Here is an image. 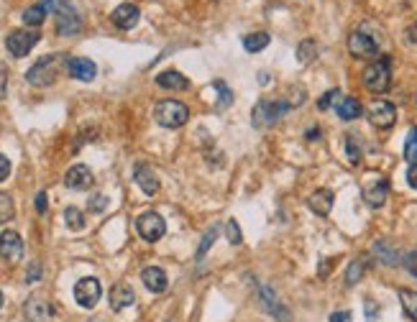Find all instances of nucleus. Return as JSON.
<instances>
[{
	"mask_svg": "<svg viewBox=\"0 0 417 322\" xmlns=\"http://www.w3.org/2000/svg\"><path fill=\"white\" fill-rule=\"evenodd\" d=\"M290 103L284 98H277V100H259L251 110V120H254L256 128H272L274 123H279L281 118L287 116L290 110Z\"/></svg>",
	"mask_w": 417,
	"mask_h": 322,
	"instance_id": "1",
	"label": "nucleus"
},
{
	"mask_svg": "<svg viewBox=\"0 0 417 322\" xmlns=\"http://www.w3.org/2000/svg\"><path fill=\"white\" fill-rule=\"evenodd\" d=\"M59 72H62V56H59V54H54V56H41V59L26 72V80L28 85H34V87H49V85L56 82Z\"/></svg>",
	"mask_w": 417,
	"mask_h": 322,
	"instance_id": "2",
	"label": "nucleus"
},
{
	"mask_svg": "<svg viewBox=\"0 0 417 322\" xmlns=\"http://www.w3.org/2000/svg\"><path fill=\"white\" fill-rule=\"evenodd\" d=\"M392 85V62L389 56H379V59H374L366 69H363V87L369 89V92H387Z\"/></svg>",
	"mask_w": 417,
	"mask_h": 322,
	"instance_id": "3",
	"label": "nucleus"
},
{
	"mask_svg": "<svg viewBox=\"0 0 417 322\" xmlns=\"http://www.w3.org/2000/svg\"><path fill=\"white\" fill-rule=\"evenodd\" d=\"M154 118L162 128H182L190 120V110L180 100H162L154 107Z\"/></svg>",
	"mask_w": 417,
	"mask_h": 322,
	"instance_id": "4",
	"label": "nucleus"
},
{
	"mask_svg": "<svg viewBox=\"0 0 417 322\" xmlns=\"http://www.w3.org/2000/svg\"><path fill=\"white\" fill-rule=\"evenodd\" d=\"M54 18H56V34L59 36H72L82 28L80 13L74 10V6L70 0H56Z\"/></svg>",
	"mask_w": 417,
	"mask_h": 322,
	"instance_id": "5",
	"label": "nucleus"
},
{
	"mask_svg": "<svg viewBox=\"0 0 417 322\" xmlns=\"http://www.w3.org/2000/svg\"><path fill=\"white\" fill-rule=\"evenodd\" d=\"M39 39H41V36H39L36 31H31V28H19V31H10L8 34V39H6V49H8L10 56L21 59V56H26V54L39 44Z\"/></svg>",
	"mask_w": 417,
	"mask_h": 322,
	"instance_id": "6",
	"label": "nucleus"
},
{
	"mask_svg": "<svg viewBox=\"0 0 417 322\" xmlns=\"http://www.w3.org/2000/svg\"><path fill=\"white\" fill-rule=\"evenodd\" d=\"M348 52L356 59H374L379 54V41L361 28V31H354V34L348 36Z\"/></svg>",
	"mask_w": 417,
	"mask_h": 322,
	"instance_id": "7",
	"label": "nucleus"
},
{
	"mask_svg": "<svg viewBox=\"0 0 417 322\" xmlns=\"http://www.w3.org/2000/svg\"><path fill=\"white\" fill-rule=\"evenodd\" d=\"M136 230H138V235H141L144 241L156 243L159 238H164V233H167V223H164V217L159 213H144V215H138Z\"/></svg>",
	"mask_w": 417,
	"mask_h": 322,
	"instance_id": "8",
	"label": "nucleus"
},
{
	"mask_svg": "<svg viewBox=\"0 0 417 322\" xmlns=\"http://www.w3.org/2000/svg\"><path fill=\"white\" fill-rule=\"evenodd\" d=\"M100 297H103V286L95 277H85L74 284V299L85 310H92L100 302Z\"/></svg>",
	"mask_w": 417,
	"mask_h": 322,
	"instance_id": "9",
	"label": "nucleus"
},
{
	"mask_svg": "<svg viewBox=\"0 0 417 322\" xmlns=\"http://www.w3.org/2000/svg\"><path fill=\"white\" fill-rule=\"evenodd\" d=\"M256 294H259V304H261L264 312H269L274 320H279V322H290V312L284 310V304L279 302V297L274 294L272 286L261 284L256 289Z\"/></svg>",
	"mask_w": 417,
	"mask_h": 322,
	"instance_id": "10",
	"label": "nucleus"
},
{
	"mask_svg": "<svg viewBox=\"0 0 417 322\" xmlns=\"http://www.w3.org/2000/svg\"><path fill=\"white\" fill-rule=\"evenodd\" d=\"M369 120L376 128H392L397 120V107L392 105L389 100H374L372 107H369Z\"/></svg>",
	"mask_w": 417,
	"mask_h": 322,
	"instance_id": "11",
	"label": "nucleus"
},
{
	"mask_svg": "<svg viewBox=\"0 0 417 322\" xmlns=\"http://www.w3.org/2000/svg\"><path fill=\"white\" fill-rule=\"evenodd\" d=\"M387 195H389V182L384 177H374L363 184V200H366V205L374 207V210L387 202Z\"/></svg>",
	"mask_w": 417,
	"mask_h": 322,
	"instance_id": "12",
	"label": "nucleus"
},
{
	"mask_svg": "<svg viewBox=\"0 0 417 322\" xmlns=\"http://www.w3.org/2000/svg\"><path fill=\"white\" fill-rule=\"evenodd\" d=\"M0 256L8 261V264L21 261V256H23V238H21L16 230L0 233Z\"/></svg>",
	"mask_w": 417,
	"mask_h": 322,
	"instance_id": "13",
	"label": "nucleus"
},
{
	"mask_svg": "<svg viewBox=\"0 0 417 322\" xmlns=\"http://www.w3.org/2000/svg\"><path fill=\"white\" fill-rule=\"evenodd\" d=\"M138 18H141V10H138L133 3H123V6H118V8L110 13L113 26L120 28V31H131V28H136Z\"/></svg>",
	"mask_w": 417,
	"mask_h": 322,
	"instance_id": "14",
	"label": "nucleus"
},
{
	"mask_svg": "<svg viewBox=\"0 0 417 322\" xmlns=\"http://www.w3.org/2000/svg\"><path fill=\"white\" fill-rule=\"evenodd\" d=\"M372 253H374V259L381 261L384 266H399V264L405 261V253H402V250L389 241H376L374 243Z\"/></svg>",
	"mask_w": 417,
	"mask_h": 322,
	"instance_id": "15",
	"label": "nucleus"
},
{
	"mask_svg": "<svg viewBox=\"0 0 417 322\" xmlns=\"http://www.w3.org/2000/svg\"><path fill=\"white\" fill-rule=\"evenodd\" d=\"M64 184L67 189H74V192H82L92 184V171L85 167V164H74L70 167V171L64 174Z\"/></svg>",
	"mask_w": 417,
	"mask_h": 322,
	"instance_id": "16",
	"label": "nucleus"
},
{
	"mask_svg": "<svg viewBox=\"0 0 417 322\" xmlns=\"http://www.w3.org/2000/svg\"><path fill=\"white\" fill-rule=\"evenodd\" d=\"M67 72L72 74L74 80L92 82L95 80V74H98V67H95V62L85 59V56H72V59H67Z\"/></svg>",
	"mask_w": 417,
	"mask_h": 322,
	"instance_id": "17",
	"label": "nucleus"
},
{
	"mask_svg": "<svg viewBox=\"0 0 417 322\" xmlns=\"http://www.w3.org/2000/svg\"><path fill=\"white\" fill-rule=\"evenodd\" d=\"M333 202H336V195H333L330 189H315V192L310 195V200H308L310 210H312L315 215H320V217L330 215V210H333Z\"/></svg>",
	"mask_w": 417,
	"mask_h": 322,
	"instance_id": "18",
	"label": "nucleus"
},
{
	"mask_svg": "<svg viewBox=\"0 0 417 322\" xmlns=\"http://www.w3.org/2000/svg\"><path fill=\"white\" fill-rule=\"evenodd\" d=\"M23 312H26L28 322H49L52 314H54V307L49 302H44V299H28Z\"/></svg>",
	"mask_w": 417,
	"mask_h": 322,
	"instance_id": "19",
	"label": "nucleus"
},
{
	"mask_svg": "<svg viewBox=\"0 0 417 322\" xmlns=\"http://www.w3.org/2000/svg\"><path fill=\"white\" fill-rule=\"evenodd\" d=\"M133 179H136L138 187L144 189V195H156L159 192V179H156V174L151 171L149 164H138L133 169Z\"/></svg>",
	"mask_w": 417,
	"mask_h": 322,
	"instance_id": "20",
	"label": "nucleus"
},
{
	"mask_svg": "<svg viewBox=\"0 0 417 322\" xmlns=\"http://www.w3.org/2000/svg\"><path fill=\"white\" fill-rule=\"evenodd\" d=\"M141 281H144V286L149 289V292H154V294H162L164 289H167V274H164V268L159 266H149L141 271Z\"/></svg>",
	"mask_w": 417,
	"mask_h": 322,
	"instance_id": "21",
	"label": "nucleus"
},
{
	"mask_svg": "<svg viewBox=\"0 0 417 322\" xmlns=\"http://www.w3.org/2000/svg\"><path fill=\"white\" fill-rule=\"evenodd\" d=\"M136 294H133V289L131 284H116L110 289V304H113V310H126L128 304H133Z\"/></svg>",
	"mask_w": 417,
	"mask_h": 322,
	"instance_id": "22",
	"label": "nucleus"
},
{
	"mask_svg": "<svg viewBox=\"0 0 417 322\" xmlns=\"http://www.w3.org/2000/svg\"><path fill=\"white\" fill-rule=\"evenodd\" d=\"M336 113L341 120H356V118H361L363 107L356 98H341L336 103Z\"/></svg>",
	"mask_w": 417,
	"mask_h": 322,
	"instance_id": "23",
	"label": "nucleus"
},
{
	"mask_svg": "<svg viewBox=\"0 0 417 322\" xmlns=\"http://www.w3.org/2000/svg\"><path fill=\"white\" fill-rule=\"evenodd\" d=\"M156 85L164 89H187L190 82L184 80V74H180L177 69H167L162 74H156Z\"/></svg>",
	"mask_w": 417,
	"mask_h": 322,
	"instance_id": "24",
	"label": "nucleus"
},
{
	"mask_svg": "<svg viewBox=\"0 0 417 322\" xmlns=\"http://www.w3.org/2000/svg\"><path fill=\"white\" fill-rule=\"evenodd\" d=\"M269 41H272V36L266 34V31H256V34H248L244 39V49L246 52L256 54V52H261V49H266Z\"/></svg>",
	"mask_w": 417,
	"mask_h": 322,
	"instance_id": "25",
	"label": "nucleus"
},
{
	"mask_svg": "<svg viewBox=\"0 0 417 322\" xmlns=\"http://www.w3.org/2000/svg\"><path fill=\"white\" fill-rule=\"evenodd\" d=\"M399 302H402V310L409 320L417 322V292L412 289H399Z\"/></svg>",
	"mask_w": 417,
	"mask_h": 322,
	"instance_id": "26",
	"label": "nucleus"
},
{
	"mask_svg": "<svg viewBox=\"0 0 417 322\" xmlns=\"http://www.w3.org/2000/svg\"><path fill=\"white\" fill-rule=\"evenodd\" d=\"M46 6L44 3H36V6H31V8L23 10V23L26 26H41L44 23V18H46Z\"/></svg>",
	"mask_w": 417,
	"mask_h": 322,
	"instance_id": "27",
	"label": "nucleus"
},
{
	"mask_svg": "<svg viewBox=\"0 0 417 322\" xmlns=\"http://www.w3.org/2000/svg\"><path fill=\"white\" fill-rule=\"evenodd\" d=\"M315 56H318V44H315L312 39H305V41L297 46V62L299 64H310Z\"/></svg>",
	"mask_w": 417,
	"mask_h": 322,
	"instance_id": "28",
	"label": "nucleus"
},
{
	"mask_svg": "<svg viewBox=\"0 0 417 322\" xmlns=\"http://www.w3.org/2000/svg\"><path fill=\"white\" fill-rule=\"evenodd\" d=\"M363 271H366V261H363V259L351 261V264H348V271H345V284L356 286L359 281H361Z\"/></svg>",
	"mask_w": 417,
	"mask_h": 322,
	"instance_id": "29",
	"label": "nucleus"
},
{
	"mask_svg": "<svg viewBox=\"0 0 417 322\" xmlns=\"http://www.w3.org/2000/svg\"><path fill=\"white\" fill-rule=\"evenodd\" d=\"M64 220H67V228H70V230H82V228H85V215H82L77 207H67V210H64Z\"/></svg>",
	"mask_w": 417,
	"mask_h": 322,
	"instance_id": "30",
	"label": "nucleus"
},
{
	"mask_svg": "<svg viewBox=\"0 0 417 322\" xmlns=\"http://www.w3.org/2000/svg\"><path fill=\"white\" fill-rule=\"evenodd\" d=\"M405 159L409 164H417V125L415 128H409L407 133V141H405Z\"/></svg>",
	"mask_w": 417,
	"mask_h": 322,
	"instance_id": "31",
	"label": "nucleus"
},
{
	"mask_svg": "<svg viewBox=\"0 0 417 322\" xmlns=\"http://www.w3.org/2000/svg\"><path fill=\"white\" fill-rule=\"evenodd\" d=\"M13 215H16V207H13V200H10L6 192H0V225L13 220Z\"/></svg>",
	"mask_w": 417,
	"mask_h": 322,
	"instance_id": "32",
	"label": "nucleus"
},
{
	"mask_svg": "<svg viewBox=\"0 0 417 322\" xmlns=\"http://www.w3.org/2000/svg\"><path fill=\"white\" fill-rule=\"evenodd\" d=\"M215 238H218V225H213V228H210V230L202 235V241H200V248H197V259H202V256H205V253L213 248Z\"/></svg>",
	"mask_w": 417,
	"mask_h": 322,
	"instance_id": "33",
	"label": "nucleus"
},
{
	"mask_svg": "<svg viewBox=\"0 0 417 322\" xmlns=\"http://www.w3.org/2000/svg\"><path fill=\"white\" fill-rule=\"evenodd\" d=\"M345 153H348V161H351L354 167L361 164V146H359V141H356L354 136L345 138Z\"/></svg>",
	"mask_w": 417,
	"mask_h": 322,
	"instance_id": "34",
	"label": "nucleus"
},
{
	"mask_svg": "<svg viewBox=\"0 0 417 322\" xmlns=\"http://www.w3.org/2000/svg\"><path fill=\"white\" fill-rule=\"evenodd\" d=\"M226 238L231 246H241V243H244V233H241L236 220H228L226 223Z\"/></svg>",
	"mask_w": 417,
	"mask_h": 322,
	"instance_id": "35",
	"label": "nucleus"
},
{
	"mask_svg": "<svg viewBox=\"0 0 417 322\" xmlns=\"http://www.w3.org/2000/svg\"><path fill=\"white\" fill-rule=\"evenodd\" d=\"M213 87L220 92V107H228L231 103H233V92L228 89V85L223 80H215V82H213Z\"/></svg>",
	"mask_w": 417,
	"mask_h": 322,
	"instance_id": "36",
	"label": "nucleus"
},
{
	"mask_svg": "<svg viewBox=\"0 0 417 322\" xmlns=\"http://www.w3.org/2000/svg\"><path fill=\"white\" fill-rule=\"evenodd\" d=\"M338 98H341V89H328L325 95L318 100V110H328V107H333Z\"/></svg>",
	"mask_w": 417,
	"mask_h": 322,
	"instance_id": "37",
	"label": "nucleus"
},
{
	"mask_svg": "<svg viewBox=\"0 0 417 322\" xmlns=\"http://www.w3.org/2000/svg\"><path fill=\"white\" fill-rule=\"evenodd\" d=\"M105 207H108V200H105V195H95L90 200V210H92V213H103Z\"/></svg>",
	"mask_w": 417,
	"mask_h": 322,
	"instance_id": "38",
	"label": "nucleus"
},
{
	"mask_svg": "<svg viewBox=\"0 0 417 322\" xmlns=\"http://www.w3.org/2000/svg\"><path fill=\"white\" fill-rule=\"evenodd\" d=\"M405 268L417 279V250L415 253H409V256H405Z\"/></svg>",
	"mask_w": 417,
	"mask_h": 322,
	"instance_id": "39",
	"label": "nucleus"
},
{
	"mask_svg": "<svg viewBox=\"0 0 417 322\" xmlns=\"http://www.w3.org/2000/svg\"><path fill=\"white\" fill-rule=\"evenodd\" d=\"M376 317H379V307H376L372 299H366V320L376 322Z\"/></svg>",
	"mask_w": 417,
	"mask_h": 322,
	"instance_id": "40",
	"label": "nucleus"
},
{
	"mask_svg": "<svg viewBox=\"0 0 417 322\" xmlns=\"http://www.w3.org/2000/svg\"><path fill=\"white\" fill-rule=\"evenodd\" d=\"M8 174H10V161H8V156L0 153V182L8 179Z\"/></svg>",
	"mask_w": 417,
	"mask_h": 322,
	"instance_id": "41",
	"label": "nucleus"
},
{
	"mask_svg": "<svg viewBox=\"0 0 417 322\" xmlns=\"http://www.w3.org/2000/svg\"><path fill=\"white\" fill-rule=\"evenodd\" d=\"M39 277H41V266H39V264H31V268H28V274H26V281L28 284H34Z\"/></svg>",
	"mask_w": 417,
	"mask_h": 322,
	"instance_id": "42",
	"label": "nucleus"
},
{
	"mask_svg": "<svg viewBox=\"0 0 417 322\" xmlns=\"http://www.w3.org/2000/svg\"><path fill=\"white\" fill-rule=\"evenodd\" d=\"M407 184L412 189H417V164H409L407 169Z\"/></svg>",
	"mask_w": 417,
	"mask_h": 322,
	"instance_id": "43",
	"label": "nucleus"
},
{
	"mask_svg": "<svg viewBox=\"0 0 417 322\" xmlns=\"http://www.w3.org/2000/svg\"><path fill=\"white\" fill-rule=\"evenodd\" d=\"M330 322H351V312H348V310L333 312V314H330Z\"/></svg>",
	"mask_w": 417,
	"mask_h": 322,
	"instance_id": "44",
	"label": "nucleus"
},
{
	"mask_svg": "<svg viewBox=\"0 0 417 322\" xmlns=\"http://www.w3.org/2000/svg\"><path fill=\"white\" fill-rule=\"evenodd\" d=\"M6 85H8V72L6 67H0V100L6 98Z\"/></svg>",
	"mask_w": 417,
	"mask_h": 322,
	"instance_id": "45",
	"label": "nucleus"
},
{
	"mask_svg": "<svg viewBox=\"0 0 417 322\" xmlns=\"http://www.w3.org/2000/svg\"><path fill=\"white\" fill-rule=\"evenodd\" d=\"M36 213H46V192H39L36 195Z\"/></svg>",
	"mask_w": 417,
	"mask_h": 322,
	"instance_id": "46",
	"label": "nucleus"
},
{
	"mask_svg": "<svg viewBox=\"0 0 417 322\" xmlns=\"http://www.w3.org/2000/svg\"><path fill=\"white\" fill-rule=\"evenodd\" d=\"M259 82H261V85H266V82H269V74H266V72H264V74H259Z\"/></svg>",
	"mask_w": 417,
	"mask_h": 322,
	"instance_id": "47",
	"label": "nucleus"
},
{
	"mask_svg": "<svg viewBox=\"0 0 417 322\" xmlns=\"http://www.w3.org/2000/svg\"><path fill=\"white\" fill-rule=\"evenodd\" d=\"M0 307H3V292H0Z\"/></svg>",
	"mask_w": 417,
	"mask_h": 322,
	"instance_id": "48",
	"label": "nucleus"
}]
</instances>
